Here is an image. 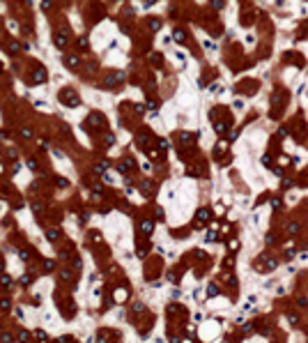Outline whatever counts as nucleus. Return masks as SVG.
<instances>
[{
	"label": "nucleus",
	"instance_id": "obj_2",
	"mask_svg": "<svg viewBox=\"0 0 308 343\" xmlns=\"http://www.w3.org/2000/svg\"><path fill=\"white\" fill-rule=\"evenodd\" d=\"M122 81H124V74H122V71H113L110 76H106V78H104V85H106V88H113L115 83H122Z\"/></svg>",
	"mask_w": 308,
	"mask_h": 343
},
{
	"label": "nucleus",
	"instance_id": "obj_16",
	"mask_svg": "<svg viewBox=\"0 0 308 343\" xmlns=\"http://www.w3.org/2000/svg\"><path fill=\"white\" fill-rule=\"evenodd\" d=\"M285 230H287L290 235H294V233H299V223H290V226H287Z\"/></svg>",
	"mask_w": 308,
	"mask_h": 343
},
{
	"label": "nucleus",
	"instance_id": "obj_1",
	"mask_svg": "<svg viewBox=\"0 0 308 343\" xmlns=\"http://www.w3.org/2000/svg\"><path fill=\"white\" fill-rule=\"evenodd\" d=\"M58 99H60L64 106H78L81 104V99H78V94L74 92L71 88H64V90H60V94H58Z\"/></svg>",
	"mask_w": 308,
	"mask_h": 343
},
{
	"label": "nucleus",
	"instance_id": "obj_39",
	"mask_svg": "<svg viewBox=\"0 0 308 343\" xmlns=\"http://www.w3.org/2000/svg\"><path fill=\"white\" fill-rule=\"evenodd\" d=\"M136 113H145V106L143 104H136Z\"/></svg>",
	"mask_w": 308,
	"mask_h": 343
},
{
	"label": "nucleus",
	"instance_id": "obj_42",
	"mask_svg": "<svg viewBox=\"0 0 308 343\" xmlns=\"http://www.w3.org/2000/svg\"><path fill=\"white\" fill-rule=\"evenodd\" d=\"M154 2H156V0H145V7H152Z\"/></svg>",
	"mask_w": 308,
	"mask_h": 343
},
{
	"label": "nucleus",
	"instance_id": "obj_27",
	"mask_svg": "<svg viewBox=\"0 0 308 343\" xmlns=\"http://www.w3.org/2000/svg\"><path fill=\"white\" fill-rule=\"evenodd\" d=\"M51 9V2L48 0H41V12H48Z\"/></svg>",
	"mask_w": 308,
	"mask_h": 343
},
{
	"label": "nucleus",
	"instance_id": "obj_40",
	"mask_svg": "<svg viewBox=\"0 0 308 343\" xmlns=\"http://www.w3.org/2000/svg\"><path fill=\"white\" fill-rule=\"evenodd\" d=\"M32 210H35L37 214H41V205H39V203H35V205H32Z\"/></svg>",
	"mask_w": 308,
	"mask_h": 343
},
{
	"label": "nucleus",
	"instance_id": "obj_37",
	"mask_svg": "<svg viewBox=\"0 0 308 343\" xmlns=\"http://www.w3.org/2000/svg\"><path fill=\"white\" fill-rule=\"evenodd\" d=\"M292 184H294L292 180H283V189H290V187H292Z\"/></svg>",
	"mask_w": 308,
	"mask_h": 343
},
{
	"label": "nucleus",
	"instance_id": "obj_32",
	"mask_svg": "<svg viewBox=\"0 0 308 343\" xmlns=\"http://www.w3.org/2000/svg\"><path fill=\"white\" fill-rule=\"evenodd\" d=\"M19 256H21L23 260H30V251H19Z\"/></svg>",
	"mask_w": 308,
	"mask_h": 343
},
{
	"label": "nucleus",
	"instance_id": "obj_11",
	"mask_svg": "<svg viewBox=\"0 0 308 343\" xmlns=\"http://www.w3.org/2000/svg\"><path fill=\"white\" fill-rule=\"evenodd\" d=\"M32 281H35V276H32V274H23V276L19 279V283H21V285H30Z\"/></svg>",
	"mask_w": 308,
	"mask_h": 343
},
{
	"label": "nucleus",
	"instance_id": "obj_4",
	"mask_svg": "<svg viewBox=\"0 0 308 343\" xmlns=\"http://www.w3.org/2000/svg\"><path fill=\"white\" fill-rule=\"evenodd\" d=\"M67 42H69V39H67V32H55V35H53V44H55L58 49H64Z\"/></svg>",
	"mask_w": 308,
	"mask_h": 343
},
{
	"label": "nucleus",
	"instance_id": "obj_28",
	"mask_svg": "<svg viewBox=\"0 0 308 343\" xmlns=\"http://www.w3.org/2000/svg\"><path fill=\"white\" fill-rule=\"evenodd\" d=\"M21 136H23V138H32V131L30 129H21Z\"/></svg>",
	"mask_w": 308,
	"mask_h": 343
},
{
	"label": "nucleus",
	"instance_id": "obj_41",
	"mask_svg": "<svg viewBox=\"0 0 308 343\" xmlns=\"http://www.w3.org/2000/svg\"><path fill=\"white\" fill-rule=\"evenodd\" d=\"M274 240H276V237H274V235H271V233H269V235H267V240H264V242H267V244H274Z\"/></svg>",
	"mask_w": 308,
	"mask_h": 343
},
{
	"label": "nucleus",
	"instance_id": "obj_8",
	"mask_svg": "<svg viewBox=\"0 0 308 343\" xmlns=\"http://www.w3.org/2000/svg\"><path fill=\"white\" fill-rule=\"evenodd\" d=\"M76 46L83 49V51H88V49H90V42H88L85 37H78V39H76Z\"/></svg>",
	"mask_w": 308,
	"mask_h": 343
},
{
	"label": "nucleus",
	"instance_id": "obj_14",
	"mask_svg": "<svg viewBox=\"0 0 308 343\" xmlns=\"http://www.w3.org/2000/svg\"><path fill=\"white\" fill-rule=\"evenodd\" d=\"M0 285H2V288H9V285H12V279H9L7 274H2V276H0Z\"/></svg>",
	"mask_w": 308,
	"mask_h": 343
},
{
	"label": "nucleus",
	"instance_id": "obj_3",
	"mask_svg": "<svg viewBox=\"0 0 308 343\" xmlns=\"http://www.w3.org/2000/svg\"><path fill=\"white\" fill-rule=\"evenodd\" d=\"M46 78H48V74H46V69H41V67H37L35 69V74H32V83H46Z\"/></svg>",
	"mask_w": 308,
	"mask_h": 343
},
{
	"label": "nucleus",
	"instance_id": "obj_18",
	"mask_svg": "<svg viewBox=\"0 0 308 343\" xmlns=\"http://www.w3.org/2000/svg\"><path fill=\"white\" fill-rule=\"evenodd\" d=\"M9 309H12L9 299H0V311H9Z\"/></svg>",
	"mask_w": 308,
	"mask_h": 343
},
{
	"label": "nucleus",
	"instance_id": "obj_19",
	"mask_svg": "<svg viewBox=\"0 0 308 343\" xmlns=\"http://www.w3.org/2000/svg\"><path fill=\"white\" fill-rule=\"evenodd\" d=\"M150 28H152V30H159V28H161V21H159V19H152V21H150Z\"/></svg>",
	"mask_w": 308,
	"mask_h": 343
},
{
	"label": "nucleus",
	"instance_id": "obj_21",
	"mask_svg": "<svg viewBox=\"0 0 308 343\" xmlns=\"http://www.w3.org/2000/svg\"><path fill=\"white\" fill-rule=\"evenodd\" d=\"M161 62H163L161 53H154V55H152V64H161Z\"/></svg>",
	"mask_w": 308,
	"mask_h": 343
},
{
	"label": "nucleus",
	"instance_id": "obj_23",
	"mask_svg": "<svg viewBox=\"0 0 308 343\" xmlns=\"http://www.w3.org/2000/svg\"><path fill=\"white\" fill-rule=\"evenodd\" d=\"M104 143H106V145H113V143H115L113 134H106V136H104Z\"/></svg>",
	"mask_w": 308,
	"mask_h": 343
},
{
	"label": "nucleus",
	"instance_id": "obj_33",
	"mask_svg": "<svg viewBox=\"0 0 308 343\" xmlns=\"http://www.w3.org/2000/svg\"><path fill=\"white\" fill-rule=\"evenodd\" d=\"M136 311H138V313H140V311H145V306H143V304L138 302V304H133V313H136Z\"/></svg>",
	"mask_w": 308,
	"mask_h": 343
},
{
	"label": "nucleus",
	"instance_id": "obj_7",
	"mask_svg": "<svg viewBox=\"0 0 308 343\" xmlns=\"http://www.w3.org/2000/svg\"><path fill=\"white\" fill-rule=\"evenodd\" d=\"M140 230H143L145 235H150L154 230V221H143V223H140Z\"/></svg>",
	"mask_w": 308,
	"mask_h": 343
},
{
	"label": "nucleus",
	"instance_id": "obj_35",
	"mask_svg": "<svg viewBox=\"0 0 308 343\" xmlns=\"http://www.w3.org/2000/svg\"><path fill=\"white\" fill-rule=\"evenodd\" d=\"M212 5H214V9H221L223 7V0H212Z\"/></svg>",
	"mask_w": 308,
	"mask_h": 343
},
{
	"label": "nucleus",
	"instance_id": "obj_13",
	"mask_svg": "<svg viewBox=\"0 0 308 343\" xmlns=\"http://www.w3.org/2000/svg\"><path fill=\"white\" fill-rule=\"evenodd\" d=\"M207 295H209V297H216V295H218V285H216V283H209V285H207Z\"/></svg>",
	"mask_w": 308,
	"mask_h": 343
},
{
	"label": "nucleus",
	"instance_id": "obj_24",
	"mask_svg": "<svg viewBox=\"0 0 308 343\" xmlns=\"http://www.w3.org/2000/svg\"><path fill=\"white\" fill-rule=\"evenodd\" d=\"M46 235H48V242H55L58 240V230H48Z\"/></svg>",
	"mask_w": 308,
	"mask_h": 343
},
{
	"label": "nucleus",
	"instance_id": "obj_30",
	"mask_svg": "<svg viewBox=\"0 0 308 343\" xmlns=\"http://www.w3.org/2000/svg\"><path fill=\"white\" fill-rule=\"evenodd\" d=\"M28 168H30V170H37V161H35V159H28Z\"/></svg>",
	"mask_w": 308,
	"mask_h": 343
},
{
	"label": "nucleus",
	"instance_id": "obj_29",
	"mask_svg": "<svg viewBox=\"0 0 308 343\" xmlns=\"http://www.w3.org/2000/svg\"><path fill=\"white\" fill-rule=\"evenodd\" d=\"M216 131H218V134H225V125H223V122H216Z\"/></svg>",
	"mask_w": 308,
	"mask_h": 343
},
{
	"label": "nucleus",
	"instance_id": "obj_15",
	"mask_svg": "<svg viewBox=\"0 0 308 343\" xmlns=\"http://www.w3.org/2000/svg\"><path fill=\"white\" fill-rule=\"evenodd\" d=\"M106 166H108V161H101V164H97V166H94V173H104V170H106Z\"/></svg>",
	"mask_w": 308,
	"mask_h": 343
},
{
	"label": "nucleus",
	"instance_id": "obj_34",
	"mask_svg": "<svg viewBox=\"0 0 308 343\" xmlns=\"http://www.w3.org/2000/svg\"><path fill=\"white\" fill-rule=\"evenodd\" d=\"M55 182H58V187H67V184H69V182H67V180H64V177H58V180H55Z\"/></svg>",
	"mask_w": 308,
	"mask_h": 343
},
{
	"label": "nucleus",
	"instance_id": "obj_31",
	"mask_svg": "<svg viewBox=\"0 0 308 343\" xmlns=\"http://www.w3.org/2000/svg\"><path fill=\"white\" fill-rule=\"evenodd\" d=\"M280 205H283V203H280L278 198H274V200H271V207H274V210H280Z\"/></svg>",
	"mask_w": 308,
	"mask_h": 343
},
{
	"label": "nucleus",
	"instance_id": "obj_12",
	"mask_svg": "<svg viewBox=\"0 0 308 343\" xmlns=\"http://www.w3.org/2000/svg\"><path fill=\"white\" fill-rule=\"evenodd\" d=\"M140 189H143V193H145V196H152V182H147V180H145V182L140 184Z\"/></svg>",
	"mask_w": 308,
	"mask_h": 343
},
{
	"label": "nucleus",
	"instance_id": "obj_26",
	"mask_svg": "<svg viewBox=\"0 0 308 343\" xmlns=\"http://www.w3.org/2000/svg\"><path fill=\"white\" fill-rule=\"evenodd\" d=\"M53 267H55V263H53V260H46V263H44V270H46V272H51Z\"/></svg>",
	"mask_w": 308,
	"mask_h": 343
},
{
	"label": "nucleus",
	"instance_id": "obj_36",
	"mask_svg": "<svg viewBox=\"0 0 308 343\" xmlns=\"http://www.w3.org/2000/svg\"><path fill=\"white\" fill-rule=\"evenodd\" d=\"M262 164H264V166H269V164H271V157L264 155V157H262Z\"/></svg>",
	"mask_w": 308,
	"mask_h": 343
},
{
	"label": "nucleus",
	"instance_id": "obj_9",
	"mask_svg": "<svg viewBox=\"0 0 308 343\" xmlns=\"http://www.w3.org/2000/svg\"><path fill=\"white\" fill-rule=\"evenodd\" d=\"M207 217H209V210H200V212H198V226H202V223L207 221Z\"/></svg>",
	"mask_w": 308,
	"mask_h": 343
},
{
	"label": "nucleus",
	"instance_id": "obj_5",
	"mask_svg": "<svg viewBox=\"0 0 308 343\" xmlns=\"http://www.w3.org/2000/svg\"><path fill=\"white\" fill-rule=\"evenodd\" d=\"M64 64L67 67H81V55H76V53L64 55Z\"/></svg>",
	"mask_w": 308,
	"mask_h": 343
},
{
	"label": "nucleus",
	"instance_id": "obj_6",
	"mask_svg": "<svg viewBox=\"0 0 308 343\" xmlns=\"http://www.w3.org/2000/svg\"><path fill=\"white\" fill-rule=\"evenodd\" d=\"M90 125H92V127H104V125H106V120H104V115L92 113V115H90Z\"/></svg>",
	"mask_w": 308,
	"mask_h": 343
},
{
	"label": "nucleus",
	"instance_id": "obj_10",
	"mask_svg": "<svg viewBox=\"0 0 308 343\" xmlns=\"http://www.w3.org/2000/svg\"><path fill=\"white\" fill-rule=\"evenodd\" d=\"M173 39H175V42H180V44H184V42H186V35H184V30H175Z\"/></svg>",
	"mask_w": 308,
	"mask_h": 343
},
{
	"label": "nucleus",
	"instance_id": "obj_17",
	"mask_svg": "<svg viewBox=\"0 0 308 343\" xmlns=\"http://www.w3.org/2000/svg\"><path fill=\"white\" fill-rule=\"evenodd\" d=\"M262 267H264V270H274V267H276V260H271V258H269V260H264V263H262Z\"/></svg>",
	"mask_w": 308,
	"mask_h": 343
},
{
	"label": "nucleus",
	"instance_id": "obj_22",
	"mask_svg": "<svg viewBox=\"0 0 308 343\" xmlns=\"http://www.w3.org/2000/svg\"><path fill=\"white\" fill-rule=\"evenodd\" d=\"M9 51H12V53H19V51H21V46H19L16 42H9Z\"/></svg>",
	"mask_w": 308,
	"mask_h": 343
},
{
	"label": "nucleus",
	"instance_id": "obj_38",
	"mask_svg": "<svg viewBox=\"0 0 308 343\" xmlns=\"http://www.w3.org/2000/svg\"><path fill=\"white\" fill-rule=\"evenodd\" d=\"M62 279H64V281H71V272H67V270H64V272H62Z\"/></svg>",
	"mask_w": 308,
	"mask_h": 343
},
{
	"label": "nucleus",
	"instance_id": "obj_20",
	"mask_svg": "<svg viewBox=\"0 0 308 343\" xmlns=\"http://www.w3.org/2000/svg\"><path fill=\"white\" fill-rule=\"evenodd\" d=\"M180 141H182V143H189V141H193V136L184 131V134H180Z\"/></svg>",
	"mask_w": 308,
	"mask_h": 343
},
{
	"label": "nucleus",
	"instance_id": "obj_25",
	"mask_svg": "<svg viewBox=\"0 0 308 343\" xmlns=\"http://www.w3.org/2000/svg\"><path fill=\"white\" fill-rule=\"evenodd\" d=\"M35 336H37L39 341H46V339H48V336H46V332H41V329H37V332H35Z\"/></svg>",
	"mask_w": 308,
	"mask_h": 343
}]
</instances>
